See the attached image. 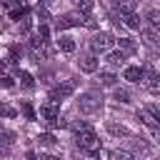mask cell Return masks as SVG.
<instances>
[{
    "instance_id": "44dd1931",
    "label": "cell",
    "mask_w": 160,
    "mask_h": 160,
    "mask_svg": "<svg viewBox=\"0 0 160 160\" xmlns=\"http://www.w3.org/2000/svg\"><path fill=\"white\" fill-rule=\"evenodd\" d=\"M112 100H118V102L128 105V102H130V90H128V88H115V92H112Z\"/></svg>"
},
{
    "instance_id": "277c9868",
    "label": "cell",
    "mask_w": 160,
    "mask_h": 160,
    "mask_svg": "<svg viewBox=\"0 0 160 160\" xmlns=\"http://www.w3.org/2000/svg\"><path fill=\"white\" fill-rule=\"evenodd\" d=\"M112 35H108V32H95L92 38H90V50H92V55H98V52H110V48H112Z\"/></svg>"
},
{
    "instance_id": "4fadbf2b",
    "label": "cell",
    "mask_w": 160,
    "mask_h": 160,
    "mask_svg": "<svg viewBox=\"0 0 160 160\" xmlns=\"http://www.w3.org/2000/svg\"><path fill=\"white\" fill-rule=\"evenodd\" d=\"M98 65H100V62H98V58H95L92 52L80 58V70H82V72H95V70H98Z\"/></svg>"
},
{
    "instance_id": "d6986e66",
    "label": "cell",
    "mask_w": 160,
    "mask_h": 160,
    "mask_svg": "<svg viewBox=\"0 0 160 160\" xmlns=\"http://www.w3.org/2000/svg\"><path fill=\"white\" fill-rule=\"evenodd\" d=\"M108 132H110L112 138H130L128 128H122V125H118V122H108Z\"/></svg>"
},
{
    "instance_id": "7c38bea8",
    "label": "cell",
    "mask_w": 160,
    "mask_h": 160,
    "mask_svg": "<svg viewBox=\"0 0 160 160\" xmlns=\"http://www.w3.org/2000/svg\"><path fill=\"white\" fill-rule=\"evenodd\" d=\"M125 60H128V55H125V52H120V50H110L105 62H108L110 68H125Z\"/></svg>"
},
{
    "instance_id": "d590c367",
    "label": "cell",
    "mask_w": 160,
    "mask_h": 160,
    "mask_svg": "<svg viewBox=\"0 0 160 160\" xmlns=\"http://www.w3.org/2000/svg\"><path fill=\"white\" fill-rule=\"evenodd\" d=\"M152 160H160V158H152Z\"/></svg>"
},
{
    "instance_id": "603a6c76",
    "label": "cell",
    "mask_w": 160,
    "mask_h": 160,
    "mask_svg": "<svg viewBox=\"0 0 160 160\" xmlns=\"http://www.w3.org/2000/svg\"><path fill=\"white\" fill-rule=\"evenodd\" d=\"M98 80H100V85H105V88H112L118 78H115V72H110V70H105V72H100V78H98Z\"/></svg>"
},
{
    "instance_id": "cb8c5ba5",
    "label": "cell",
    "mask_w": 160,
    "mask_h": 160,
    "mask_svg": "<svg viewBox=\"0 0 160 160\" xmlns=\"http://www.w3.org/2000/svg\"><path fill=\"white\" fill-rule=\"evenodd\" d=\"M38 142H40L42 148H55V145H58V140H55V135H50V132H42V135L38 138Z\"/></svg>"
},
{
    "instance_id": "e575fe53",
    "label": "cell",
    "mask_w": 160,
    "mask_h": 160,
    "mask_svg": "<svg viewBox=\"0 0 160 160\" xmlns=\"http://www.w3.org/2000/svg\"><path fill=\"white\" fill-rule=\"evenodd\" d=\"M42 160H60V158H58V155H45Z\"/></svg>"
},
{
    "instance_id": "4316f807",
    "label": "cell",
    "mask_w": 160,
    "mask_h": 160,
    "mask_svg": "<svg viewBox=\"0 0 160 160\" xmlns=\"http://www.w3.org/2000/svg\"><path fill=\"white\" fill-rule=\"evenodd\" d=\"M10 18H12V20H22V18H28V8H12V10H10Z\"/></svg>"
},
{
    "instance_id": "83f0119b",
    "label": "cell",
    "mask_w": 160,
    "mask_h": 160,
    "mask_svg": "<svg viewBox=\"0 0 160 160\" xmlns=\"http://www.w3.org/2000/svg\"><path fill=\"white\" fill-rule=\"evenodd\" d=\"M35 15H38L40 25H48V22H50V12H48L45 8H38V10H35Z\"/></svg>"
},
{
    "instance_id": "d6a6232c",
    "label": "cell",
    "mask_w": 160,
    "mask_h": 160,
    "mask_svg": "<svg viewBox=\"0 0 160 160\" xmlns=\"http://www.w3.org/2000/svg\"><path fill=\"white\" fill-rule=\"evenodd\" d=\"M152 138H155V140L160 142V128H155V130H152Z\"/></svg>"
},
{
    "instance_id": "9a60e30c",
    "label": "cell",
    "mask_w": 160,
    "mask_h": 160,
    "mask_svg": "<svg viewBox=\"0 0 160 160\" xmlns=\"http://www.w3.org/2000/svg\"><path fill=\"white\" fill-rule=\"evenodd\" d=\"M140 75H142V70L135 68V65H128V68L122 70V78H125L128 82H140Z\"/></svg>"
},
{
    "instance_id": "7402d4cb",
    "label": "cell",
    "mask_w": 160,
    "mask_h": 160,
    "mask_svg": "<svg viewBox=\"0 0 160 160\" xmlns=\"http://www.w3.org/2000/svg\"><path fill=\"white\" fill-rule=\"evenodd\" d=\"M108 160H135V155L128 152V150H110L108 152Z\"/></svg>"
},
{
    "instance_id": "ba28073f",
    "label": "cell",
    "mask_w": 160,
    "mask_h": 160,
    "mask_svg": "<svg viewBox=\"0 0 160 160\" xmlns=\"http://www.w3.org/2000/svg\"><path fill=\"white\" fill-rule=\"evenodd\" d=\"M12 145H15V132L0 128V155H10L12 152Z\"/></svg>"
},
{
    "instance_id": "e0dca14e",
    "label": "cell",
    "mask_w": 160,
    "mask_h": 160,
    "mask_svg": "<svg viewBox=\"0 0 160 160\" xmlns=\"http://www.w3.org/2000/svg\"><path fill=\"white\" fill-rule=\"evenodd\" d=\"M58 48H60L62 52H75V40H72L70 35H60V38H58Z\"/></svg>"
},
{
    "instance_id": "836d02e7",
    "label": "cell",
    "mask_w": 160,
    "mask_h": 160,
    "mask_svg": "<svg viewBox=\"0 0 160 160\" xmlns=\"http://www.w3.org/2000/svg\"><path fill=\"white\" fill-rule=\"evenodd\" d=\"M25 158H28V160H38V158H35V152H32V150H30V152H28V155H25Z\"/></svg>"
},
{
    "instance_id": "8fae6325",
    "label": "cell",
    "mask_w": 160,
    "mask_h": 160,
    "mask_svg": "<svg viewBox=\"0 0 160 160\" xmlns=\"http://www.w3.org/2000/svg\"><path fill=\"white\" fill-rule=\"evenodd\" d=\"M138 120H140L142 125H148L150 130H155V128H160V122L155 120V115H152V112H150L148 108H140V110H138Z\"/></svg>"
},
{
    "instance_id": "5b68a950",
    "label": "cell",
    "mask_w": 160,
    "mask_h": 160,
    "mask_svg": "<svg viewBox=\"0 0 160 160\" xmlns=\"http://www.w3.org/2000/svg\"><path fill=\"white\" fill-rule=\"evenodd\" d=\"M140 85L150 92H160V72H155L152 68H145L140 75Z\"/></svg>"
},
{
    "instance_id": "1f68e13d",
    "label": "cell",
    "mask_w": 160,
    "mask_h": 160,
    "mask_svg": "<svg viewBox=\"0 0 160 160\" xmlns=\"http://www.w3.org/2000/svg\"><path fill=\"white\" fill-rule=\"evenodd\" d=\"M18 58H20V50L18 48H10V60L8 62H18Z\"/></svg>"
},
{
    "instance_id": "4dcf8cb0",
    "label": "cell",
    "mask_w": 160,
    "mask_h": 160,
    "mask_svg": "<svg viewBox=\"0 0 160 160\" xmlns=\"http://www.w3.org/2000/svg\"><path fill=\"white\" fill-rule=\"evenodd\" d=\"M148 110H150V112L155 115V120L160 122V105H158V102H150V105H148Z\"/></svg>"
},
{
    "instance_id": "8992f818",
    "label": "cell",
    "mask_w": 160,
    "mask_h": 160,
    "mask_svg": "<svg viewBox=\"0 0 160 160\" xmlns=\"http://www.w3.org/2000/svg\"><path fill=\"white\" fill-rule=\"evenodd\" d=\"M72 90H75V80H70V82H65V85H58V88H52V90H50V100L60 102V100L70 98V95H72Z\"/></svg>"
},
{
    "instance_id": "5bb4252c",
    "label": "cell",
    "mask_w": 160,
    "mask_h": 160,
    "mask_svg": "<svg viewBox=\"0 0 160 160\" xmlns=\"http://www.w3.org/2000/svg\"><path fill=\"white\" fill-rule=\"evenodd\" d=\"M140 38H142V42L148 45V48H152V50H158L160 48V42H158V35H155V30H140Z\"/></svg>"
},
{
    "instance_id": "6da1fadb",
    "label": "cell",
    "mask_w": 160,
    "mask_h": 160,
    "mask_svg": "<svg viewBox=\"0 0 160 160\" xmlns=\"http://www.w3.org/2000/svg\"><path fill=\"white\" fill-rule=\"evenodd\" d=\"M72 132H75V142H78V148H80L82 152H88V155H92V158L100 155V140H98L95 130H92L85 120L72 122Z\"/></svg>"
},
{
    "instance_id": "30bf717a",
    "label": "cell",
    "mask_w": 160,
    "mask_h": 160,
    "mask_svg": "<svg viewBox=\"0 0 160 160\" xmlns=\"http://www.w3.org/2000/svg\"><path fill=\"white\" fill-rule=\"evenodd\" d=\"M128 148H130L128 152H132V155H138V152L142 155V152H148V150H150V145L145 142V138H135V135H130V138H128Z\"/></svg>"
},
{
    "instance_id": "52a82bcc",
    "label": "cell",
    "mask_w": 160,
    "mask_h": 160,
    "mask_svg": "<svg viewBox=\"0 0 160 160\" xmlns=\"http://www.w3.org/2000/svg\"><path fill=\"white\" fill-rule=\"evenodd\" d=\"M40 118H42L45 122L58 120V118H60V108H58V102H55V100H48V102L40 108Z\"/></svg>"
},
{
    "instance_id": "d4e9b609",
    "label": "cell",
    "mask_w": 160,
    "mask_h": 160,
    "mask_svg": "<svg viewBox=\"0 0 160 160\" xmlns=\"http://www.w3.org/2000/svg\"><path fill=\"white\" fill-rule=\"evenodd\" d=\"M0 115L2 118H18V110L12 105H8V102H0Z\"/></svg>"
},
{
    "instance_id": "2e32d148",
    "label": "cell",
    "mask_w": 160,
    "mask_h": 160,
    "mask_svg": "<svg viewBox=\"0 0 160 160\" xmlns=\"http://www.w3.org/2000/svg\"><path fill=\"white\" fill-rule=\"evenodd\" d=\"M145 20H148V25H150L152 30H158V32H160V10H158V8L148 10V12H145Z\"/></svg>"
},
{
    "instance_id": "ffe728a7",
    "label": "cell",
    "mask_w": 160,
    "mask_h": 160,
    "mask_svg": "<svg viewBox=\"0 0 160 160\" xmlns=\"http://www.w3.org/2000/svg\"><path fill=\"white\" fill-rule=\"evenodd\" d=\"M18 80H20V85H22V88H28V90H30V88H35V78H32L28 70H18Z\"/></svg>"
},
{
    "instance_id": "f1b7e54d",
    "label": "cell",
    "mask_w": 160,
    "mask_h": 160,
    "mask_svg": "<svg viewBox=\"0 0 160 160\" xmlns=\"http://www.w3.org/2000/svg\"><path fill=\"white\" fill-rule=\"evenodd\" d=\"M48 38H50V28L48 25H38V40L40 42H48Z\"/></svg>"
},
{
    "instance_id": "ac0fdd59",
    "label": "cell",
    "mask_w": 160,
    "mask_h": 160,
    "mask_svg": "<svg viewBox=\"0 0 160 160\" xmlns=\"http://www.w3.org/2000/svg\"><path fill=\"white\" fill-rule=\"evenodd\" d=\"M118 48H120V52H125V55H132V52L138 50L135 40H130V38H120V40H118Z\"/></svg>"
},
{
    "instance_id": "3957f363",
    "label": "cell",
    "mask_w": 160,
    "mask_h": 160,
    "mask_svg": "<svg viewBox=\"0 0 160 160\" xmlns=\"http://www.w3.org/2000/svg\"><path fill=\"white\" fill-rule=\"evenodd\" d=\"M100 108H102V95L95 92V90H88V92H82L78 98V110L82 115H95Z\"/></svg>"
},
{
    "instance_id": "9c48e42d",
    "label": "cell",
    "mask_w": 160,
    "mask_h": 160,
    "mask_svg": "<svg viewBox=\"0 0 160 160\" xmlns=\"http://www.w3.org/2000/svg\"><path fill=\"white\" fill-rule=\"evenodd\" d=\"M30 50H32V58H35L38 62H40V58H42V60L50 58V48H48V42H40L38 38L30 40Z\"/></svg>"
},
{
    "instance_id": "f546056e",
    "label": "cell",
    "mask_w": 160,
    "mask_h": 160,
    "mask_svg": "<svg viewBox=\"0 0 160 160\" xmlns=\"http://www.w3.org/2000/svg\"><path fill=\"white\" fill-rule=\"evenodd\" d=\"M15 82H12V78L10 75H0V88H12Z\"/></svg>"
},
{
    "instance_id": "7a4b0ae2",
    "label": "cell",
    "mask_w": 160,
    "mask_h": 160,
    "mask_svg": "<svg viewBox=\"0 0 160 160\" xmlns=\"http://www.w3.org/2000/svg\"><path fill=\"white\" fill-rule=\"evenodd\" d=\"M52 25H55V30L60 32V30H68V28H78V25H88V28H95V20H92L90 15H82V12H70V15H62V18H58Z\"/></svg>"
},
{
    "instance_id": "484cf974",
    "label": "cell",
    "mask_w": 160,
    "mask_h": 160,
    "mask_svg": "<svg viewBox=\"0 0 160 160\" xmlns=\"http://www.w3.org/2000/svg\"><path fill=\"white\" fill-rule=\"evenodd\" d=\"M20 110H22V115H25V120H35V118H38V115H35V110H32V105H30L28 100H25V102L20 105Z\"/></svg>"
}]
</instances>
